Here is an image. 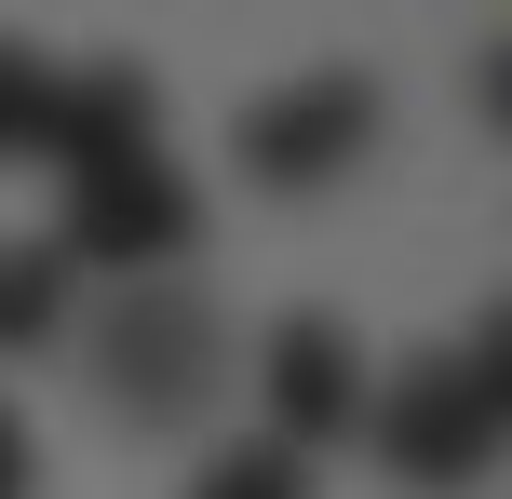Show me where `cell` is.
<instances>
[{
    "instance_id": "1",
    "label": "cell",
    "mask_w": 512,
    "mask_h": 499,
    "mask_svg": "<svg viewBox=\"0 0 512 499\" xmlns=\"http://www.w3.org/2000/svg\"><path fill=\"white\" fill-rule=\"evenodd\" d=\"M499 432H512V338H499V311H472L459 338H432L405 378L364 392V446H378L391 486H418V499L486 486L499 473Z\"/></svg>"
},
{
    "instance_id": "2",
    "label": "cell",
    "mask_w": 512,
    "mask_h": 499,
    "mask_svg": "<svg viewBox=\"0 0 512 499\" xmlns=\"http://www.w3.org/2000/svg\"><path fill=\"white\" fill-rule=\"evenodd\" d=\"M81 365H95V392L122 405V419L189 432L216 405V378H230V324H216L189 284H122L95 324H81Z\"/></svg>"
},
{
    "instance_id": "3",
    "label": "cell",
    "mask_w": 512,
    "mask_h": 499,
    "mask_svg": "<svg viewBox=\"0 0 512 499\" xmlns=\"http://www.w3.org/2000/svg\"><path fill=\"white\" fill-rule=\"evenodd\" d=\"M54 257L68 270H122V284H176V257L203 243V189L176 176V149H108L68 162V203H54Z\"/></svg>"
},
{
    "instance_id": "4",
    "label": "cell",
    "mask_w": 512,
    "mask_h": 499,
    "mask_svg": "<svg viewBox=\"0 0 512 499\" xmlns=\"http://www.w3.org/2000/svg\"><path fill=\"white\" fill-rule=\"evenodd\" d=\"M378 149V81L364 68H310V81H283V95H256L243 122H230V162H243V189H337L351 162Z\"/></svg>"
},
{
    "instance_id": "5",
    "label": "cell",
    "mask_w": 512,
    "mask_h": 499,
    "mask_svg": "<svg viewBox=\"0 0 512 499\" xmlns=\"http://www.w3.org/2000/svg\"><path fill=\"white\" fill-rule=\"evenodd\" d=\"M364 351H351V324L337 311H283L270 324V351H256V405H270V446L283 459H310V446H351L364 432Z\"/></svg>"
},
{
    "instance_id": "6",
    "label": "cell",
    "mask_w": 512,
    "mask_h": 499,
    "mask_svg": "<svg viewBox=\"0 0 512 499\" xmlns=\"http://www.w3.org/2000/svg\"><path fill=\"white\" fill-rule=\"evenodd\" d=\"M108 149H162V95L135 54H81L68 95H54V176L68 162H108Z\"/></svg>"
},
{
    "instance_id": "7",
    "label": "cell",
    "mask_w": 512,
    "mask_h": 499,
    "mask_svg": "<svg viewBox=\"0 0 512 499\" xmlns=\"http://www.w3.org/2000/svg\"><path fill=\"white\" fill-rule=\"evenodd\" d=\"M68 284H81V270L68 257H54V243H0V365H14V351H54V338H68Z\"/></svg>"
},
{
    "instance_id": "8",
    "label": "cell",
    "mask_w": 512,
    "mask_h": 499,
    "mask_svg": "<svg viewBox=\"0 0 512 499\" xmlns=\"http://www.w3.org/2000/svg\"><path fill=\"white\" fill-rule=\"evenodd\" d=\"M54 95H68V54L0 27V162H54Z\"/></svg>"
},
{
    "instance_id": "9",
    "label": "cell",
    "mask_w": 512,
    "mask_h": 499,
    "mask_svg": "<svg viewBox=\"0 0 512 499\" xmlns=\"http://www.w3.org/2000/svg\"><path fill=\"white\" fill-rule=\"evenodd\" d=\"M189 499H310V459H283L270 432H256V446H216L203 473H189Z\"/></svg>"
},
{
    "instance_id": "10",
    "label": "cell",
    "mask_w": 512,
    "mask_h": 499,
    "mask_svg": "<svg viewBox=\"0 0 512 499\" xmlns=\"http://www.w3.org/2000/svg\"><path fill=\"white\" fill-rule=\"evenodd\" d=\"M0 499H27V419L0 405Z\"/></svg>"
}]
</instances>
